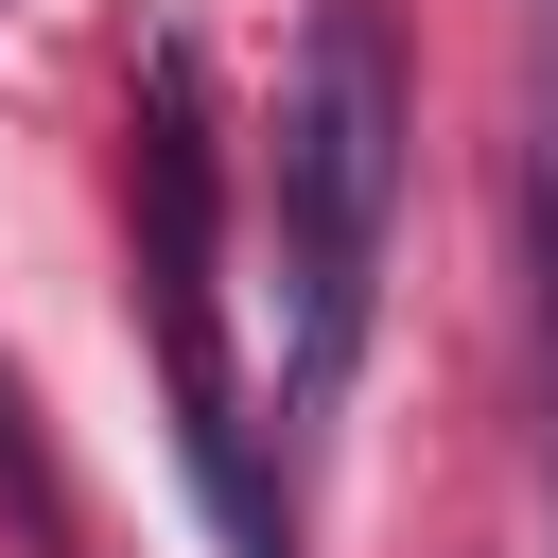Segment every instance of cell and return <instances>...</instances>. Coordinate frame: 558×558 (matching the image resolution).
<instances>
[{
	"label": "cell",
	"mask_w": 558,
	"mask_h": 558,
	"mask_svg": "<svg viewBox=\"0 0 558 558\" xmlns=\"http://www.w3.org/2000/svg\"><path fill=\"white\" fill-rule=\"evenodd\" d=\"M401 140H418V87H401L384 0H314L296 87H279V279H296L279 401H331V384H349V349H366V279H384Z\"/></svg>",
	"instance_id": "cell-1"
},
{
	"label": "cell",
	"mask_w": 558,
	"mask_h": 558,
	"mask_svg": "<svg viewBox=\"0 0 558 558\" xmlns=\"http://www.w3.org/2000/svg\"><path fill=\"white\" fill-rule=\"evenodd\" d=\"M140 262H157V349H174L192 471H209L227 541L279 558V523H262V488H244V418H227V296H209V122H192V52H157V87H140Z\"/></svg>",
	"instance_id": "cell-2"
},
{
	"label": "cell",
	"mask_w": 558,
	"mask_h": 558,
	"mask_svg": "<svg viewBox=\"0 0 558 558\" xmlns=\"http://www.w3.org/2000/svg\"><path fill=\"white\" fill-rule=\"evenodd\" d=\"M523 296H541V453H558V0H523Z\"/></svg>",
	"instance_id": "cell-3"
}]
</instances>
